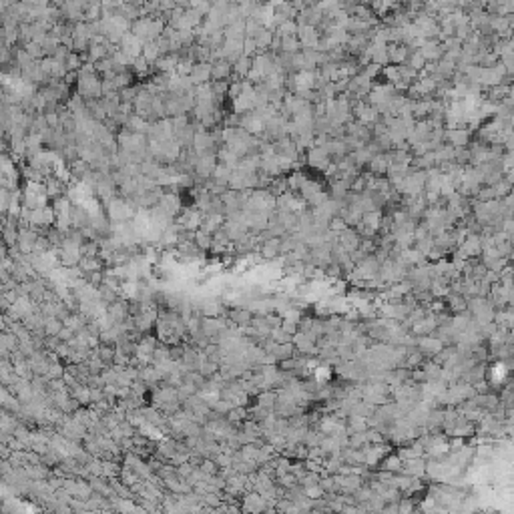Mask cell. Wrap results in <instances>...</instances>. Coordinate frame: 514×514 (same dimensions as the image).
Returning a JSON list of instances; mask_svg holds the SVG:
<instances>
[{
	"mask_svg": "<svg viewBox=\"0 0 514 514\" xmlns=\"http://www.w3.org/2000/svg\"><path fill=\"white\" fill-rule=\"evenodd\" d=\"M297 40L304 48H314L317 50V42H319V30L316 26H310V24H299L297 26Z\"/></svg>",
	"mask_w": 514,
	"mask_h": 514,
	"instance_id": "cell-1",
	"label": "cell"
},
{
	"mask_svg": "<svg viewBox=\"0 0 514 514\" xmlns=\"http://www.w3.org/2000/svg\"><path fill=\"white\" fill-rule=\"evenodd\" d=\"M444 139L450 143V147L454 149H460V147H466L470 143V131L468 129H446L444 131Z\"/></svg>",
	"mask_w": 514,
	"mask_h": 514,
	"instance_id": "cell-2",
	"label": "cell"
},
{
	"mask_svg": "<svg viewBox=\"0 0 514 514\" xmlns=\"http://www.w3.org/2000/svg\"><path fill=\"white\" fill-rule=\"evenodd\" d=\"M308 163L317 169V171H325V167L331 163L329 161V155L323 147H310V153H308Z\"/></svg>",
	"mask_w": 514,
	"mask_h": 514,
	"instance_id": "cell-3",
	"label": "cell"
},
{
	"mask_svg": "<svg viewBox=\"0 0 514 514\" xmlns=\"http://www.w3.org/2000/svg\"><path fill=\"white\" fill-rule=\"evenodd\" d=\"M386 50H388V63H394V65H402L404 60L408 58V46L406 44H398V42H388L386 44Z\"/></svg>",
	"mask_w": 514,
	"mask_h": 514,
	"instance_id": "cell-4",
	"label": "cell"
},
{
	"mask_svg": "<svg viewBox=\"0 0 514 514\" xmlns=\"http://www.w3.org/2000/svg\"><path fill=\"white\" fill-rule=\"evenodd\" d=\"M390 163H392L390 153H376V155L370 159V171L376 173V175H384V173L388 171Z\"/></svg>",
	"mask_w": 514,
	"mask_h": 514,
	"instance_id": "cell-5",
	"label": "cell"
},
{
	"mask_svg": "<svg viewBox=\"0 0 514 514\" xmlns=\"http://www.w3.org/2000/svg\"><path fill=\"white\" fill-rule=\"evenodd\" d=\"M201 223H203V217H201V213H199V211H193V209L185 211V215L181 217V221H179V225L183 227V229H187V231H191V229H197Z\"/></svg>",
	"mask_w": 514,
	"mask_h": 514,
	"instance_id": "cell-6",
	"label": "cell"
},
{
	"mask_svg": "<svg viewBox=\"0 0 514 514\" xmlns=\"http://www.w3.org/2000/svg\"><path fill=\"white\" fill-rule=\"evenodd\" d=\"M209 77H211V65H209V63H199V65H195V67L191 69V80H193L195 84L207 82Z\"/></svg>",
	"mask_w": 514,
	"mask_h": 514,
	"instance_id": "cell-7",
	"label": "cell"
},
{
	"mask_svg": "<svg viewBox=\"0 0 514 514\" xmlns=\"http://www.w3.org/2000/svg\"><path fill=\"white\" fill-rule=\"evenodd\" d=\"M253 40H255V44H257V52L263 50V48H269L271 40H274V28H265V26H261V28H259V33L253 37Z\"/></svg>",
	"mask_w": 514,
	"mask_h": 514,
	"instance_id": "cell-8",
	"label": "cell"
},
{
	"mask_svg": "<svg viewBox=\"0 0 514 514\" xmlns=\"http://www.w3.org/2000/svg\"><path fill=\"white\" fill-rule=\"evenodd\" d=\"M229 73H231V65H229V60H219V63H215V65H211V77L213 79H227L229 77Z\"/></svg>",
	"mask_w": 514,
	"mask_h": 514,
	"instance_id": "cell-9",
	"label": "cell"
},
{
	"mask_svg": "<svg viewBox=\"0 0 514 514\" xmlns=\"http://www.w3.org/2000/svg\"><path fill=\"white\" fill-rule=\"evenodd\" d=\"M277 37H295L297 35V22L295 20H283L279 26L274 28Z\"/></svg>",
	"mask_w": 514,
	"mask_h": 514,
	"instance_id": "cell-10",
	"label": "cell"
},
{
	"mask_svg": "<svg viewBox=\"0 0 514 514\" xmlns=\"http://www.w3.org/2000/svg\"><path fill=\"white\" fill-rule=\"evenodd\" d=\"M249 69H251V58L245 56V54H241V56L235 60V65H233V71H235L239 77H247Z\"/></svg>",
	"mask_w": 514,
	"mask_h": 514,
	"instance_id": "cell-11",
	"label": "cell"
},
{
	"mask_svg": "<svg viewBox=\"0 0 514 514\" xmlns=\"http://www.w3.org/2000/svg\"><path fill=\"white\" fill-rule=\"evenodd\" d=\"M195 245L199 247V249H209V247H213V235L211 233H207V231H197L195 233Z\"/></svg>",
	"mask_w": 514,
	"mask_h": 514,
	"instance_id": "cell-12",
	"label": "cell"
},
{
	"mask_svg": "<svg viewBox=\"0 0 514 514\" xmlns=\"http://www.w3.org/2000/svg\"><path fill=\"white\" fill-rule=\"evenodd\" d=\"M299 48H301V44H299L297 37H281V44H279V50H283V52H289V54H293V52H297Z\"/></svg>",
	"mask_w": 514,
	"mask_h": 514,
	"instance_id": "cell-13",
	"label": "cell"
},
{
	"mask_svg": "<svg viewBox=\"0 0 514 514\" xmlns=\"http://www.w3.org/2000/svg\"><path fill=\"white\" fill-rule=\"evenodd\" d=\"M60 327H63V321H60L58 317H54V316L46 317L44 319V336H56L60 331Z\"/></svg>",
	"mask_w": 514,
	"mask_h": 514,
	"instance_id": "cell-14",
	"label": "cell"
},
{
	"mask_svg": "<svg viewBox=\"0 0 514 514\" xmlns=\"http://www.w3.org/2000/svg\"><path fill=\"white\" fill-rule=\"evenodd\" d=\"M408 67H412L416 73H420L422 69H424V65H426V58L420 54V50H414L412 54H408Z\"/></svg>",
	"mask_w": 514,
	"mask_h": 514,
	"instance_id": "cell-15",
	"label": "cell"
},
{
	"mask_svg": "<svg viewBox=\"0 0 514 514\" xmlns=\"http://www.w3.org/2000/svg\"><path fill=\"white\" fill-rule=\"evenodd\" d=\"M382 73H384L386 80L392 84H396L400 80V65H386V69Z\"/></svg>",
	"mask_w": 514,
	"mask_h": 514,
	"instance_id": "cell-16",
	"label": "cell"
},
{
	"mask_svg": "<svg viewBox=\"0 0 514 514\" xmlns=\"http://www.w3.org/2000/svg\"><path fill=\"white\" fill-rule=\"evenodd\" d=\"M97 354L99 357L105 361V366H113V359H115V348L113 346H103V348H97Z\"/></svg>",
	"mask_w": 514,
	"mask_h": 514,
	"instance_id": "cell-17",
	"label": "cell"
},
{
	"mask_svg": "<svg viewBox=\"0 0 514 514\" xmlns=\"http://www.w3.org/2000/svg\"><path fill=\"white\" fill-rule=\"evenodd\" d=\"M490 374H492V384H500V382L506 378V374H508L504 361H498V364H494L492 370H490Z\"/></svg>",
	"mask_w": 514,
	"mask_h": 514,
	"instance_id": "cell-18",
	"label": "cell"
},
{
	"mask_svg": "<svg viewBox=\"0 0 514 514\" xmlns=\"http://www.w3.org/2000/svg\"><path fill=\"white\" fill-rule=\"evenodd\" d=\"M404 470H406L408 476H416V474H424L426 466H424V462H422V460L412 458V460H408V466H406Z\"/></svg>",
	"mask_w": 514,
	"mask_h": 514,
	"instance_id": "cell-19",
	"label": "cell"
},
{
	"mask_svg": "<svg viewBox=\"0 0 514 514\" xmlns=\"http://www.w3.org/2000/svg\"><path fill=\"white\" fill-rule=\"evenodd\" d=\"M306 181H308V177H306L304 173L295 171V173H291V175H289V179L285 181V183H287V187H289V189H299L301 185L306 183Z\"/></svg>",
	"mask_w": 514,
	"mask_h": 514,
	"instance_id": "cell-20",
	"label": "cell"
},
{
	"mask_svg": "<svg viewBox=\"0 0 514 514\" xmlns=\"http://www.w3.org/2000/svg\"><path fill=\"white\" fill-rule=\"evenodd\" d=\"M384 468L388 472H398L402 470V458L400 456H390L388 460H384Z\"/></svg>",
	"mask_w": 514,
	"mask_h": 514,
	"instance_id": "cell-21",
	"label": "cell"
},
{
	"mask_svg": "<svg viewBox=\"0 0 514 514\" xmlns=\"http://www.w3.org/2000/svg\"><path fill=\"white\" fill-rule=\"evenodd\" d=\"M143 54H145V58H147V60H155V58L159 56V48H157V44H153V42H147V44H145V50H143Z\"/></svg>",
	"mask_w": 514,
	"mask_h": 514,
	"instance_id": "cell-22",
	"label": "cell"
},
{
	"mask_svg": "<svg viewBox=\"0 0 514 514\" xmlns=\"http://www.w3.org/2000/svg\"><path fill=\"white\" fill-rule=\"evenodd\" d=\"M329 376H331V372H329V368H325V366H319V368L316 370V382H327Z\"/></svg>",
	"mask_w": 514,
	"mask_h": 514,
	"instance_id": "cell-23",
	"label": "cell"
},
{
	"mask_svg": "<svg viewBox=\"0 0 514 514\" xmlns=\"http://www.w3.org/2000/svg\"><path fill=\"white\" fill-rule=\"evenodd\" d=\"M73 336H75V331H73L71 327H67V325H63V327H60V331L56 334V338H58L60 342H69Z\"/></svg>",
	"mask_w": 514,
	"mask_h": 514,
	"instance_id": "cell-24",
	"label": "cell"
},
{
	"mask_svg": "<svg viewBox=\"0 0 514 514\" xmlns=\"http://www.w3.org/2000/svg\"><path fill=\"white\" fill-rule=\"evenodd\" d=\"M237 323H247L249 321V317H251V314L249 312H233V316H231Z\"/></svg>",
	"mask_w": 514,
	"mask_h": 514,
	"instance_id": "cell-25",
	"label": "cell"
},
{
	"mask_svg": "<svg viewBox=\"0 0 514 514\" xmlns=\"http://www.w3.org/2000/svg\"><path fill=\"white\" fill-rule=\"evenodd\" d=\"M175 67V58L173 56H167V58H161L159 60V69L161 71H171Z\"/></svg>",
	"mask_w": 514,
	"mask_h": 514,
	"instance_id": "cell-26",
	"label": "cell"
},
{
	"mask_svg": "<svg viewBox=\"0 0 514 514\" xmlns=\"http://www.w3.org/2000/svg\"><path fill=\"white\" fill-rule=\"evenodd\" d=\"M105 52H107V50H105V46H93V48H90V58H93V60H97V58H103V56H105Z\"/></svg>",
	"mask_w": 514,
	"mask_h": 514,
	"instance_id": "cell-27",
	"label": "cell"
},
{
	"mask_svg": "<svg viewBox=\"0 0 514 514\" xmlns=\"http://www.w3.org/2000/svg\"><path fill=\"white\" fill-rule=\"evenodd\" d=\"M239 93H241V82H235V84H231V88H229V95H231V99H235Z\"/></svg>",
	"mask_w": 514,
	"mask_h": 514,
	"instance_id": "cell-28",
	"label": "cell"
},
{
	"mask_svg": "<svg viewBox=\"0 0 514 514\" xmlns=\"http://www.w3.org/2000/svg\"><path fill=\"white\" fill-rule=\"evenodd\" d=\"M283 2H287V0H267V4H271V6H279V4H283Z\"/></svg>",
	"mask_w": 514,
	"mask_h": 514,
	"instance_id": "cell-29",
	"label": "cell"
},
{
	"mask_svg": "<svg viewBox=\"0 0 514 514\" xmlns=\"http://www.w3.org/2000/svg\"><path fill=\"white\" fill-rule=\"evenodd\" d=\"M253 2H257V4H261V2H263V0H253Z\"/></svg>",
	"mask_w": 514,
	"mask_h": 514,
	"instance_id": "cell-30",
	"label": "cell"
},
{
	"mask_svg": "<svg viewBox=\"0 0 514 514\" xmlns=\"http://www.w3.org/2000/svg\"><path fill=\"white\" fill-rule=\"evenodd\" d=\"M0 460H2V458H0Z\"/></svg>",
	"mask_w": 514,
	"mask_h": 514,
	"instance_id": "cell-31",
	"label": "cell"
}]
</instances>
